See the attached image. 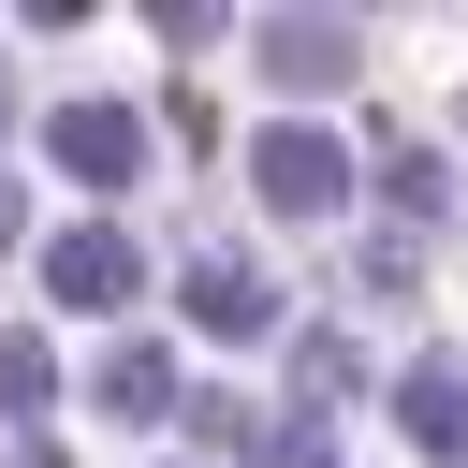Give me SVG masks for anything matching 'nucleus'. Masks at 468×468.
<instances>
[{
	"instance_id": "1",
	"label": "nucleus",
	"mask_w": 468,
	"mask_h": 468,
	"mask_svg": "<svg viewBox=\"0 0 468 468\" xmlns=\"http://www.w3.org/2000/svg\"><path fill=\"white\" fill-rule=\"evenodd\" d=\"M249 190H263V205H292V219H322V205L351 190V146H336V132H307V117H278V132L249 146Z\"/></svg>"
},
{
	"instance_id": "2",
	"label": "nucleus",
	"mask_w": 468,
	"mask_h": 468,
	"mask_svg": "<svg viewBox=\"0 0 468 468\" xmlns=\"http://www.w3.org/2000/svg\"><path fill=\"white\" fill-rule=\"evenodd\" d=\"M58 161H73L88 190H132V176H146V117H132V102H73V117H58Z\"/></svg>"
},
{
	"instance_id": "3",
	"label": "nucleus",
	"mask_w": 468,
	"mask_h": 468,
	"mask_svg": "<svg viewBox=\"0 0 468 468\" xmlns=\"http://www.w3.org/2000/svg\"><path fill=\"white\" fill-rule=\"evenodd\" d=\"M58 307H132V278H146V249L117 234V219H88V234H58Z\"/></svg>"
},
{
	"instance_id": "4",
	"label": "nucleus",
	"mask_w": 468,
	"mask_h": 468,
	"mask_svg": "<svg viewBox=\"0 0 468 468\" xmlns=\"http://www.w3.org/2000/svg\"><path fill=\"white\" fill-rule=\"evenodd\" d=\"M395 424H410V453L468 468V366H453V351H424V366H410V395H395Z\"/></svg>"
},
{
	"instance_id": "5",
	"label": "nucleus",
	"mask_w": 468,
	"mask_h": 468,
	"mask_svg": "<svg viewBox=\"0 0 468 468\" xmlns=\"http://www.w3.org/2000/svg\"><path fill=\"white\" fill-rule=\"evenodd\" d=\"M249 44H263L278 88H336V73H351V29H336V15H263Z\"/></svg>"
},
{
	"instance_id": "6",
	"label": "nucleus",
	"mask_w": 468,
	"mask_h": 468,
	"mask_svg": "<svg viewBox=\"0 0 468 468\" xmlns=\"http://www.w3.org/2000/svg\"><path fill=\"white\" fill-rule=\"evenodd\" d=\"M190 322H205V336H263V322H278V292H263V263H234V249H205V263H190Z\"/></svg>"
},
{
	"instance_id": "7",
	"label": "nucleus",
	"mask_w": 468,
	"mask_h": 468,
	"mask_svg": "<svg viewBox=\"0 0 468 468\" xmlns=\"http://www.w3.org/2000/svg\"><path fill=\"white\" fill-rule=\"evenodd\" d=\"M161 395H176V366H161L146 336H132V351H102V410H161Z\"/></svg>"
},
{
	"instance_id": "8",
	"label": "nucleus",
	"mask_w": 468,
	"mask_h": 468,
	"mask_svg": "<svg viewBox=\"0 0 468 468\" xmlns=\"http://www.w3.org/2000/svg\"><path fill=\"white\" fill-rule=\"evenodd\" d=\"M292 395L336 410V395H351V336H292Z\"/></svg>"
},
{
	"instance_id": "9",
	"label": "nucleus",
	"mask_w": 468,
	"mask_h": 468,
	"mask_svg": "<svg viewBox=\"0 0 468 468\" xmlns=\"http://www.w3.org/2000/svg\"><path fill=\"white\" fill-rule=\"evenodd\" d=\"M29 395H44V351H29V336H0V410H29Z\"/></svg>"
},
{
	"instance_id": "10",
	"label": "nucleus",
	"mask_w": 468,
	"mask_h": 468,
	"mask_svg": "<svg viewBox=\"0 0 468 468\" xmlns=\"http://www.w3.org/2000/svg\"><path fill=\"white\" fill-rule=\"evenodd\" d=\"M15 219H29V205H15V176H0V249H15Z\"/></svg>"
},
{
	"instance_id": "11",
	"label": "nucleus",
	"mask_w": 468,
	"mask_h": 468,
	"mask_svg": "<svg viewBox=\"0 0 468 468\" xmlns=\"http://www.w3.org/2000/svg\"><path fill=\"white\" fill-rule=\"evenodd\" d=\"M29 468H58V453H29Z\"/></svg>"
},
{
	"instance_id": "12",
	"label": "nucleus",
	"mask_w": 468,
	"mask_h": 468,
	"mask_svg": "<svg viewBox=\"0 0 468 468\" xmlns=\"http://www.w3.org/2000/svg\"><path fill=\"white\" fill-rule=\"evenodd\" d=\"M0 117H15V88H0Z\"/></svg>"
}]
</instances>
